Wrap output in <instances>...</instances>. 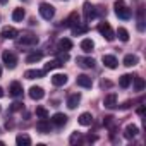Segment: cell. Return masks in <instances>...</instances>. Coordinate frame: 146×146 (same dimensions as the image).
I'll list each match as a JSON object with an SVG mask.
<instances>
[{"instance_id":"cell-1","label":"cell","mask_w":146,"mask_h":146,"mask_svg":"<svg viewBox=\"0 0 146 146\" xmlns=\"http://www.w3.org/2000/svg\"><path fill=\"white\" fill-rule=\"evenodd\" d=\"M113 7H115L117 17H120V19H129L131 17V9L124 4V0H117V2L113 4Z\"/></svg>"},{"instance_id":"cell-2","label":"cell","mask_w":146,"mask_h":146,"mask_svg":"<svg viewBox=\"0 0 146 146\" xmlns=\"http://www.w3.org/2000/svg\"><path fill=\"white\" fill-rule=\"evenodd\" d=\"M98 31H100V35L107 40V41H112L115 36H113V31H112V26L108 24V23H100L98 24Z\"/></svg>"},{"instance_id":"cell-3","label":"cell","mask_w":146,"mask_h":146,"mask_svg":"<svg viewBox=\"0 0 146 146\" xmlns=\"http://www.w3.org/2000/svg\"><path fill=\"white\" fill-rule=\"evenodd\" d=\"M40 16L43 17V19H46V21H50L53 16H55V9H53V5H50V4H40Z\"/></svg>"},{"instance_id":"cell-4","label":"cell","mask_w":146,"mask_h":146,"mask_svg":"<svg viewBox=\"0 0 146 146\" xmlns=\"http://www.w3.org/2000/svg\"><path fill=\"white\" fill-rule=\"evenodd\" d=\"M2 58H4V64H5L9 69H14V67L17 65V58H16V55H14L12 52H9V50H5V52H4Z\"/></svg>"},{"instance_id":"cell-5","label":"cell","mask_w":146,"mask_h":146,"mask_svg":"<svg viewBox=\"0 0 146 146\" xmlns=\"http://www.w3.org/2000/svg\"><path fill=\"white\" fill-rule=\"evenodd\" d=\"M19 45H36L38 43V36L35 35H23L19 40H17Z\"/></svg>"},{"instance_id":"cell-6","label":"cell","mask_w":146,"mask_h":146,"mask_svg":"<svg viewBox=\"0 0 146 146\" xmlns=\"http://www.w3.org/2000/svg\"><path fill=\"white\" fill-rule=\"evenodd\" d=\"M76 83H78V86H81V88H91V86H93V81H91V78H90V76H86V74H81V76H78Z\"/></svg>"},{"instance_id":"cell-7","label":"cell","mask_w":146,"mask_h":146,"mask_svg":"<svg viewBox=\"0 0 146 146\" xmlns=\"http://www.w3.org/2000/svg\"><path fill=\"white\" fill-rule=\"evenodd\" d=\"M43 96H45L43 88H40V86H33V88H29V98H31V100H41Z\"/></svg>"},{"instance_id":"cell-8","label":"cell","mask_w":146,"mask_h":146,"mask_svg":"<svg viewBox=\"0 0 146 146\" xmlns=\"http://www.w3.org/2000/svg\"><path fill=\"white\" fill-rule=\"evenodd\" d=\"M84 17H86V21H91V19L96 17V9H95L90 2L84 4Z\"/></svg>"},{"instance_id":"cell-9","label":"cell","mask_w":146,"mask_h":146,"mask_svg":"<svg viewBox=\"0 0 146 146\" xmlns=\"http://www.w3.org/2000/svg\"><path fill=\"white\" fill-rule=\"evenodd\" d=\"M103 105H105L107 108H115V107H117V95H115V93L107 95V96L103 98Z\"/></svg>"},{"instance_id":"cell-10","label":"cell","mask_w":146,"mask_h":146,"mask_svg":"<svg viewBox=\"0 0 146 146\" xmlns=\"http://www.w3.org/2000/svg\"><path fill=\"white\" fill-rule=\"evenodd\" d=\"M0 35H2L5 40H14V38L17 36V29H16V28L7 26V28H4V29H2V33H0Z\"/></svg>"},{"instance_id":"cell-11","label":"cell","mask_w":146,"mask_h":146,"mask_svg":"<svg viewBox=\"0 0 146 146\" xmlns=\"http://www.w3.org/2000/svg\"><path fill=\"white\" fill-rule=\"evenodd\" d=\"M78 65H81L83 69H91L95 67V60L88 57H78Z\"/></svg>"},{"instance_id":"cell-12","label":"cell","mask_w":146,"mask_h":146,"mask_svg":"<svg viewBox=\"0 0 146 146\" xmlns=\"http://www.w3.org/2000/svg\"><path fill=\"white\" fill-rule=\"evenodd\" d=\"M102 60H103V65H105V67H108V69H115V67H117V64H119V62H117V58H115L113 55H103V58H102Z\"/></svg>"},{"instance_id":"cell-13","label":"cell","mask_w":146,"mask_h":146,"mask_svg":"<svg viewBox=\"0 0 146 146\" xmlns=\"http://www.w3.org/2000/svg\"><path fill=\"white\" fill-rule=\"evenodd\" d=\"M36 129H38L40 132H43V134H46V132H50V129H52V125H50V122H48L46 119H41V120H38V122H36Z\"/></svg>"},{"instance_id":"cell-14","label":"cell","mask_w":146,"mask_h":146,"mask_svg":"<svg viewBox=\"0 0 146 146\" xmlns=\"http://www.w3.org/2000/svg\"><path fill=\"white\" fill-rule=\"evenodd\" d=\"M64 24L69 26V28H74L76 24H79V14H78V12H72V14L64 21Z\"/></svg>"},{"instance_id":"cell-15","label":"cell","mask_w":146,"mask_h":146,"mask_svg":"<svg viewBox=\"0 0 146 146\" xmlns=\"http://www.w3.org/2000/svg\"><path fill=\"white\" fill-rule=\"evenodd\" d=\"M79 102H81V95L79 93H74V95H70L67 98V107L69 108H76L79 105Z\"/></svg>"},{"instance_id":"cell-16","label":"cell","mask_w":146,"mask_h":146,"mask_svg":"<svg viewBox=\"0 0 146 146\" xmlns=\"http://www.w3.org/2000/svg\"><path fill=\"white\" fill-rule=\"evenodd\" d=\"M137 132H139V129H137L136 125L129 124V125L125 127V131H124V136H125L127 139H132V137H136V136H137Z\"/></svg>"},{"instance_id":"cell-17","label":"cell","mask_w":146,"mask_h":146,"mask_svg":"<svg viewBox=\"0 0 146 146\" xmlns=\"http://www.w3.org/2000/svg\"><path fill=\"white\" fill-rule=\"evenodd\" d=\"M43 74H45V70L31 69V70H26V72H24V78H26V79H36V78H41Z\"/></svg>"},{"instance_id":"cell-18","label":"cell","mask_w":146,"mask_h":146,"mask_svg":"<svg viewBox=\"0 0 146 146\" xmlns=\"http://www.w3.org/2000/svg\"><path fill=\"white\" fill-rule=\"evenodd\" d=\"M65 83H67V76L65 74H55L52 78V84L53 86H64Z\"/></svg>"},{"instance_id":"cell-19","label":"cell","mask_w":146,"mask_h":146,"mask_svg":"<svg viewBox=\"0 0 146 146\" xmlns=\"http://www.w3.org/2000/svg\"><path fill=\"white\" fill-rule=\"evenodd\" d=\"M9 91H11V95H12V96H19V95H23V86H21V83L14 81V83L11 84Z\"/></svg>"},{"instance_id":"cell-20","label":"cell","mask_w":146,"mask_h":146,"mask_svg":"<svg viewBox=\"0 0 146 146\" xmlns=\"http://www.w3.org/2000/svg\"><path fill=\"white\" fill-rule=\"evenodd\" d=\"M16 143H17V146H29L31 144V137L28 134H19L16 137Z\"/></svg>"},{"instance_id":"cell-21","label":"cell","mask_w":146,"mask_h":146,"mask_svg":"<svg viewBox=\"0 0 146 146\" xmlns=\"http://www.w3.org/2000/svg\"><path fill=\"white\" fill-rule=\"evenodd\" d=\"M41 58H43V53L41 52H33V53H29L26 57V62L28 64H35V62H40Z\"/></svg>"},{"instance_id":"cell-22","label":"cell","mask_w":146,"mask_h":146,"mask_svg":"<svg viewBox=\"0 0 146 146\" xmlns=\"http://www.w3.org/2000/svg\"><path fill=\"white\" fill-rule=\"evenodd\" d=\"M52 122L55 124V125H65V122H67V115H64V113H55L53 115V119H52Z\"/></svg>"},{"instance_id":"cell-23","label":"cell","mask_w":146,"mask_h":146,"mask_svg":"<svg viewBox=\"0 0 146 146\" xmlns=\"http://www.w3.org/2000/svg\"><path fill=\"white\" fill-rule=\"evenodd\" d=\"M79 124H81V125H91V124H93L91 113H88V112L81 113V115H79Z\"/></svg>"},{"instance_id":"cell-24","label":"cell","mask_w":146,"mask_h":146,"mask_svg":"<svg viewBox=\"0 0 146 146\" xmlns=\"http://www.w3.org/2000/svg\"><path fill=\"white\" fill-rule=\"evenodd\" d=\"M131 83H132V76H131V74H124V76H120V79H119V86H120V88H129Z\"/></svg>"},{"instance_id":"cell-25","label":"cell","mask_w":146,"mask_h":146,"mask_svg":"<svg viewBox=\"0 0 146 146\" xmlns=\"http://www.w3.org/2000/svg\"><path fill=\"white\" fill-rule=\"evenodd\" d=\"M24 9H21V7H17V9H14V12H12V21H16V23H19V21H23L24 19Z\"/></svg>"},{"instance_id":"cell-26","label":"cell","mask_w":146,"mask_h":146,"mask_svg":"<svg viewBox=\"0 0 146 146\" xmlns=\"http://www.w3.org/2000/svg\"><path fill=\"white\" fill-rule=\"evenodd\" d=\"M93 48H95V43H93L91 40H88V38H86V40H83V41H81V50H83V52L90 53Z\"/></svg>"},{"instance_id":"cell-27","label":"cell","mask_w":146,"mask_h":146,"mask_svg":"<svg viewBox=\"0 0 146 146\" xmlns=\"http://www.w3.org/2000/svg\"><path fill=\"white\" fill-rule=\"evenodd\" d=\"M136 64H137V57H136V55H131V53H129V55L124 57V65H125V67H134Z\"/></svg>"},{"instance_id":"cell-28","label":"cell","mask_w":146,"mask_h":146,"mask_svg":"<svg viewBox=\"0 0 146 146\" xmlns=\"http://www.w3.org/2000/svg\"><path fill=\"white\" fill-rule=\"evenodd\" d=\"M58 48L67 52V50H70V48H72V41H70L69 38H62V40L58 41Z\"/></svg>"},{"instance_id":"cell-29","label":"cell","mask_w":146,"mask_h":146,"mask_svg":"<svg viewBox=\"0 0 146 146\" xmlns=\"http://www.w3.org/2000/svg\"><path fill=\"white\" fill-rule=\"evenodd\" d=\"M64 64L60 62V60H50L48 64H45V72L46 70H53V69H58V67H62Z\"/></svg>"},{"instance_id":"cell-30","label":"cell","mask_w":146,"mask_h":146,"mask_svg":"<svg viewBox=\"0 0 146 146\" xmlns=\"http://www.w3.org/2000/svg\"><path fill=\"white\" fill-rule=\"evenodd\" d=\"M117 36H119L120 41H129V33H127L125 28H119L117 29Z\"/></svg>"},{"instance_id":"cell-31","label":"cell","mask_w":146,"mask_h":146,"mask_svg":"<svg viewBox=\"0 0 146 146\" xmlns=\"http://www.w3.org/2000/svg\"><path fill=\"white\" fill-rule=\"evenodd\" d=\"M134 79V90L136 91H143L144 90V79L143 78H132Z\"/></svg>"},{"instance_id":"cell-32","label":"cell","mask_w":146,"mask_h":146,"mask_svg":"<svg viewBox=\"0 0 146 146\" xmlns=\"http://www.w3.org/2000/svg\"><path fill=\"white\" fill-rule=\"evenodd\" d=\"M36 115L41 117V119H46L48 117V110L45 107H36Z\"/></svg>"},{"instance_id":"cell-33","label":"cell","mask_w":146,"mask_h":146,"mask_svg":"<svg viewBox=\"0 0 146 146\" xmlns=\"http://www.w3.org/2000/svg\"><path fill=\"white\" fill-rule=\"evenodd\" d=\"M88 31V28L86 26H79V24H76L74 28H72V33L74 35H81V33H86Z\"/></svg>"},{"instance_id":"cell-34","label":"cell","mask_w":146,"mask_h":146,"mask_svg":"<svg viewBox=\"0 0 146 146\" xmlns=\"http://www.w3.org/2000/svg\"><path fill=\"white\" fill-rule=\"evenodd\" d=\"M69 141H70V144H76V143H79V141H81V134H79V132H74V134L70 136V139H69Z\"/></svg>"},{"instance_id":"cell-35","label":"cell","mask_w":146,"mask_h":146,"mask_svg":"<svg viewBox=\"0 0 146 146\" xmlns=\"http://www.w3.org/2000/svg\"><path fill=\"white\" fill-rule=\"evenodd\" d=\"M58 60H60V62H67V60H69V53H67V52L58 53Z\"/></svg>"},{"instance_id":"cell-36","label":"cell","mask_w":146,"mask_h":146,"mask_svg":"<svg viewBox=\"0 0 146 146\" xmlns=\"http://www.w3.org/2000/svg\"><path fill=\"white\" fill-rule=\"evenodd\" d=\"M23 108V103H14L12 105V110H21Z\"/></svg>"},{"instance_id":"cell-37","label":"cell","mask_w":146,"mask_h":146,"mask_svg":"<svg viewBox=\"0 0 146 146\" xmlns=\"http://www.w3.org/2000/svg\"><path fill=\"white\" fill-rule=\"evenodd\" d=\"M137 113L143 115V113H144V107H139V108H137Z\"/></svg>"},{"instance_id":"cell-38","label":"cell","mask_w":146,"mask_h":146,"mask_svg":"<svg viewBox=\"0 0 146 146\" xmlns=\"http://www.w3.org/2000/svg\"><path fill=\"white\" fill-rule=\"evenodd\" d=\"M129 107H131V102H125V103L122 105V108H129Z\"/></svg>"},{"instance_id":"cell-39","label":"cell","mask_w":146,"mask_h":146,"mask_svg":"<svg viewBox=\"0 0 146 146\" xmlns=\"http://www.w3.org/2000/svg\"><path fill=\"white\" fill-rule=\"evenodd\" d=\"M7 2H9V0H0V4H2V5H4V4H7Z\"/></svg>"},{"instance_id":"cell-40","label":"cell","mask_w":146,"mask_h":146,"mask_svg":"<svg viewBox=\"0 0 146 146\" xmlns=\"http://www.w3.org/2000/svg\"><path fill=\"white\" fill-rule=\"evenodd\" d=\"M2 96H4V90H2V88H0V98H2Z\"/></svg>"},{"instance_id":"cell-41","label":"cell","mask_w":146,"mask_h":146,"mask_svg":"<svg viewBox=\"0 0 146 146\" xmlns=\"http://www.w3.org/2000/svg\"><path fill=\"white\" fill-rule=\"evenodd\" d=\"M0 76H2V67H0Z\"/></svg>"},{"instance_id":"cell-42","label":"cell","mask_w":146,"mask_h":146,"mask_svg":"<svg viewBox=\"0 0 146 146\" xmlns=\"http://www.w3.org/2000/svg\"><path fill=\"white\" fill-rule=\"evenodd\" d=\"M0 146H4V143H2V141H0Z\"/></svg>"},{"instance_id":"cell-43","label":"cell","mask_w":146,"mask_h":146,"mask_svg":"<svg viewBox=\"0 0 146 146\" xmlns=\"http://www.w3.org/2000/svg\"><path fill=\"white\" fill-rule=\"evenodd\" d=\"M0 110H2V107H0Z\"/></svg>"}]
</instances>
